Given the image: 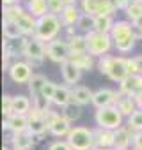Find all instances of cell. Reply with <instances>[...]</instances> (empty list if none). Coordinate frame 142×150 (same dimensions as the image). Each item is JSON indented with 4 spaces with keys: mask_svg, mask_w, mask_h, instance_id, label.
<instances>
[{
    "mask_svg": "<svg viewBox=\"0 0 142 150\" xmlns=\"http://www.w3.org/2000/svg\"><path fill=\"white\" fill-rule=\"evenodd\" d=\"M82 9L84 13H89L93 16H100V14H114L115 11H119L117 0H82Z\"/></svg>",
    "mask_w": 142,
    "mask_h": 150,
    "instance_id": "obj_9",
    "label": "cell"
},
{
    "mask_svg": "<svg viewBox=\"0 0 142 150\" xmlns=\"http://www.w3.org/2000/svg\"><path fill=\"white\" fill-rule=\"evenodd\" d=\"M55 138H64V136H67L69 134V131H71V122L64 117V115H59L57 117V120L50 125V129H48Z\"/></svg>",
    "mask_w": 142,
    "mask_h": 150,
    "instance_id": "obj_21",
    "label": "cell"
},
{
    "mask_svg": "<svg viewBox=\"0 0 142 150\" xmlns=\"http://www.w3.org/2000/svg\"><path fill=\"white\" fill-rule=\"evenodd\" d=\"M123 113L119 111V108L115 104L112 106H105V108H98L96 115H94V120L100 127H105V129H119L123 125Z\"/></svg>",
    "mask_w": 142,
    "mask_h": 150,
    "instance_id": "obj_8",
    "label": "cell"
},
{
    "mask_svg": "<svg viewBox=\"0 0 142 150\" xmlns=\"http://www.w3.org/2000/svg\"><path fill=\"white\" fill-rule=\"evenodd\" d=\"M98 69L101 74H105L107 78H110L112 81H117V83H121L130 74L128 58H123V57H100Z\"/></svg>",
    "mask_w": 142,
    "mask_h": 150,
    "instance_id": "obj_2",
    "label": "cell"
},
{
    "mask_svg": "<svg viewBox=\"0 0 142 150\" xmlns=\"http://www.w3.org/2000/svg\"><path fill=\"white\" fill-rule=\"evenodd\" d=\"M27 11L32 16H36V18L50 13V9H48V0H27Z\"/></svg>",
    "mask_w": 142,
    "mask_h": 150,
    "instance_id": "obj_28",
    "label": "cell"
},
{
    "mask_svg": "<svg viewBox=\"0 0 142 150\" xmlns=\"http://www.w3.org/2000/svg\"><path fill=\"white\" fill-rule=\"evenodd\" d=\"M44 113L37 111L36 108H32L29 111V131L34 134V136H43L46 131H48V125L44 122Z\"/></svg>",
    "mask_w": 142,
    "mask_h": 150,
    "instance_id": "obj_15",
    "label": "cell"
},
{
    "mask_svg": "<svg viewBox=\"0 0 142 150\" xmlns=\"http://www.w3.org/2000/svg\"><path fill=\"white\" fill-rule=\"evenodd\" d=\"M23 7L20 4H13V6H4V20H13L16 21L22 14H23Z\"/></svg>",
    "mask_w": 142,
    "mask_h": 150,
    "instance_id": "obj_33",
    "label": "cell"
},
{
    "mask_svg": "<svg viewBox=\"0 0 142 150\" xmlns=\"http://www.w3.org/2000/svg\"><path fill=\"white\" fill-rule=\"evenodd\" d=\"M46 53H48V58L55 64H62L66 60L71 58V48H69V42L67 41H62V39H52L46 42Z\"/></svg>",
    "mask_w": 142,
    "mask_h": 150,
    "instance_id": "obj_10",
    "label": "cell"
},
{
    "mask_svg": "<svg viewBox=\"0 0 142 150\" xmlns=\"http://www.w3.org/2000/svg\"><path fill=\"white\" fill-rule=\"evenodd\" d=\"M55 90H57V85L53 83V81H50V80H46L44 81V85H43V96L46 97V99H53V96H55Z\"/></svg>",
    "mask_w": 142,
    "mask_h": 150,
    "instance_id": "obj_39",
    "label": "cell"
},
{
    "mask_svg": "<svg viewBox=\"0 0 142 150\" xmlns=\"http://www.w3.org/2000/svg\"><path fill=\"white\" fill-rule=\"evenodd\" d=\"M133 150H142V148H138V146H133Z\"/></svg>",
    "mask_w": 142,
    "mask_h": 150,
    "instance_id": "obj_51",
    "label": "cell"
},
{
    "mask_svg": "<svg viewBox=\"0 0 142 150\" xmlns=\"http://www.w3.org/2000/svg\"><path fill=\"white\" fill-rule=\"evenodd\" d=\"M13 110H14V113L29 115V111L32 110V101L25 96H16V97H13Z\"/></svg>",
    "mask_w": 142,
    "mask_h": 150,
    "instance_id": "obj_30",
    "label": "cell"
},
{
    "mask_svg": "<svg viewBox=\"0 0 142 150\" xmlns=\"http://www.w3.org/2000/svg\"><path fill=\"white\" fill-rule=\"evenodd\" d=\"M69 48H71V53H82V51H87V39L85 35H71L69 37Z\"/></svg>",
    "mask_w": 142,
    "mask_h": 150,
    "instance_id": "obj_32",
    "label": "cell"
},
{
    "mask_svg": "<svg viewBox=\"0 0 142 150\" xmlns=\"http://www.w3.org/2000/svg\"><path fill=\"white\" fill-rule=\"evenodd\" d=\"M119 90L126 96H135L142 90V74H128L119 83Z\"/></svg>",
    "mask_w": 142,
    "mask_h": 150,
    "instance_id": "obj_16",
    "label": "cell"
},
{
    "mask_svg": "<svg viewBox=\"0 0 142 150\" xmlns=\"http://www.w3.org/2000/svg\"><path fill=\"white\" fill-rule=\"evenodd\" d=\"M44 122H46V125H48V129H50V125L57 120V117H59V113L57 111H53V110H48V111H44Z\"/></svg>",
    "mask_w": 142,
    "mask_h": 150,
    "instance_id": "obj_42",
    "label": "cell"
},
{
    "mask_svg": "<svg viewBox=\"0 0 142 150\" xmlns=\"http://www.w3.org/2000/svg\"><path fill=\"white\" fill-rule=\"evenodd\" d=\"M117 6H119V9H126L128 6H130V2H128V0H117Z\"/></svg>",
    "mask_w": 142,
    "mask_h": 150,
    "instance_id": "obj_45",
    "label": "cell"
},
{
    "mask_svg": "<svg viewBox=\"0 0 142 150\" xmlns=\"http://www.w3.org/2000/svg\"><path fill=\"white\" fill-rule=\"evenodd\" d=\"M78 28L80 30H84L85 34L87 32H91V30H94V16L93 14H89V13H84L82 16H80V20H78Z\"/></svg>",
    "mask_w": 142,
    "mask_h": 150,
    "instance_id": "obj_34",
    "label": "cell"
},
{
    "mask_svg": "<svg viewBox=\"0 0 142 150\" xmlns=\"http://www.w3.org/2000/svg\"><path fill=\"white\" fill-rule=\"evenodd\" d=\"M80 16L82 14L77 9V6H66L62 9V13L59 14V18H60V21H62L64 27H73V25H77L78 20H80Z\"/></svg>",
    "mask_w": 142,
    "mask_h": 150,
    "instance_id": "obj_22",
    "label": "cell"
},
{
    "mask_svg": "<svg viewBox=\"0 0 142 150\" xmlns=\"http://www.w3.org/2000/svg\"><path fill=\"white\" fill-rule=\"evenodd\" d=\"M133 97H135V103H137V106H138V108L142 110V90H140L138 94H135Z\"/></svg>",
    "mask_w": 142,
    "mask_h": 150,
    "instance_id": "obj_44",
    "label": "cell"
},
{
    "mask_svg": "<svg viewBox=\"0 0 142 150\" xmlns=\"http://www.w3.org/2000/svg\"><path fill=\"white\" fill-rule=\"evenodd\" d=\"M128 71L130 74H142V55L128 58Z\"/></svg>",
    "mask_w": 142,
    "mask_h": 150,
    "instance_id": "obj_36",
    "label": "cell"
},
{
    "mask_svg": "<svg viewBox=\"0 0 142 150\" xmlns=\"http://www.w3.org/2000/svg\"><path fill=\"white\" fill-rule=\"evenodd\" d=\"M140 6H142V0H140Z\"/></svg>",
    "mask_w": 142,
    "mask_h": 150,
    "instance_id": "obj_54",
    "label": "cell"
},
{
    "mask_svg": "<svg viewBox=\"0 0 142 150\" xmlns=\"http://www.w3.org/2000/svg\"><path fill=\"white\" fill-rule=\"evenodd\" d=\"M71 60H73L82 71H91V69L94 67V55H91L89 51L71 53Z\"/></svg>",
    "mask_w": 142,
    "mask_h": 150,
    "instance_id": "obj_25",
    "label": "cell"
},
{
    "mask_svg": "<svg viewBox=\"0 0 142 150\" xmlns=\"http://www.w3.org/2000/svg\"><path fill=\"white\" fill-rule=\"evenodd\" d=\"M2 150H9V148H7V146H4V148H2Z\"/></svg>",
    "mask_w": 142,
    "mask_h": 150,
    "instance_id": "obj_53",
    "label": "cell"
},
{
    "mask_svg": "<svg viewBox=\"0 0 142 150\" xmlns=\"http://www.w3.org/2000/svg\"><path fill=\"white\" fill-rule=\"evenodd\" d=\"M4 37L9 39V41H16V39H22L25 37L23 30L20 28V25L13 20H4Z\"/></svg>",
    "mask_w": 142,
    "mask_h": 150,
    "instance_id": "obj_27",
    "label": "cell"
},
{
    "mask_svg": "<svg viewBox=\"0 0 142 150\" xmlns=\"http://www.w3.org/2000/svg\"><path fill=\"white\" fill-rule=\"evenodd\" d=\"M94 141L96 146H115V131L114 129H105V127H96L94 129Z\"/></svg>",
    "mask_w": 142,
    "mask_h": 150,
    "instance_id": "obj_18",
    "label": "cell"
},
{
    "mask_svg": "<svg viewBox=\"0 0 142 150\" xmlns=\"http://www.w3.org/2000/svg\"><path fill=\"white\" fill-rule=\"evenodd\" d=\"M133 146L142 148V131H137V132L133 134Z\"/></svg>",
    "mask_w": 142,
    "mask_h": 150,
    "instance_id": "obj_43",
    "label": "cell"
},
{
    "mask_svg": "<svg viewBox=\"0 0 142 150\" xmlns=\"http://www.w3.org/2000/svg\"><path fill=\"white\" fill-rule=\"evenodd\" d=\"M16 23L20 25V28L23 30L25 35H34V34H36V23H37V18L32 16L30 13H23V14L16 20Z\"/></svg>",
    "mask_w": 142,
    "mask_h": 150,
    "instance_id": "obj_24",
    "label": "cell"
},
{
    "mask_svg": "<svg viewBox=\"0 0 142 150\" xmlns=\"http://www.w3.org/2000/svg\"><path fill=\"white\" fill-rule=\"evenodd\" d=\"M93 96H94V92L89 87H73V90H71V97L80 106H85V104L93 103Z\"/></svg>",
    "mask_w": 142,
    "mask_h": 150,
    "instance_id": "obj_23",
    "label": "cell"
},
{
    "mask_svg": "<svg viewBox=\"0 0 142 150\" xmlns=\"http://www.w3.org/2000/svg\"><path fill=\"white\" fill-rule=\"evenodd\" d=\"M4 2V6H13V4H18L20 0H2Z\"/></svg>",
    "mask_w": 142,
    "mask_h": 150,
    "instance_id": "obj_46",
    "label": "cell"
},
{
    "mask_svg": "<svg viewBox=\"0 0 142 150\" xmlns=\"http://www.w3.org/2000/svg\"><path fill=\"white\" fill-rule=\"evenodd\" d=\"M117 94H119V99H117L115 106L119 108V111H121L124 117H130L135 110H138V106H137V103H135V97H133V96H126V94H123L121 90H119Z\"/></svg>",
    "mask_w": 142,
    "mask_h": 150,
    "instance_id": "obj_19",
    "label": "cell"
},
{
    "mask_svg": "<svg viewBox=\"0 0 142 150\" xmlns=\"http://www.w3.org/2000/svg\"><path fill=\"white\" fill-rule=\"evenodd\" d=\"M71 101H73V97H71V90L66 85H57V90H55V96H53L52 103L55 106H59V108H64Z\"/></svg>",
    "mask_w": 142,
    "mask_h": 150,
    "instance_id": "obj_26",
    "label": "cell"
},
{
    "mask_svg": "<svg viewBox=\"0 0 142 150\" xmlns=\"http://www.w3.org/2000/svg\"><path fill=\"white\" fill-rule=\"evenodd\" d=\"M128 2H130V4H138L140 0H128Z\"/></svg>",
    "mask_w": 142,
    "mask_h": 150,
    "instance_id": "obj_49",
    "label": "cell"
},
{
    "mask_svg": "<svg viewBox=\"0 0 142 150\" xmlns=\"http://www.w3.org/2000/svg\"><path fill=\"white\" fill-rule=\"evenodd\" d=\"M87 39V51L94 57H103L110 51V48L114 46L112 35L105 34V32H98V30H91L85 34Z\"/></svg>",
    "mask_w": 142,
    "mask_h": 150,
    "instance_id": "obj_5",
    "label": "cell"
},
{
    "mask_svg": "<svg viewBox=\"0 0 142 150\" xmlns=\"http://www.w3.org/2000/svg\"><path fill=\"white\" fill-rule=\"evenodd\" d=\"M93 150H114V148H110V146H94Z\"/></svg>",
    "mask_w": 142,
    "mask_h": 150,
    "instance_id": "obj_48",
    "label": "cell"
},
{
    "mask_svg": "<svg viewBox=\"0 0 142 150\" xmlns=\"http://www.w3.org/2000/svg\"><path fill=\"white\" fill-rule=\"evenodd\" d=\"M2 113H4V117H11L14 113V110H13V97L11 96H4L2 97Z\"/></svg>",
    "mask_w": 142,
    "mask_h": 150,
    "instance_id": "obj_38",
    "label": "cell"
},
{
    "mask_svg": "<svg viewBox=\"0 0 142 150\" xmlns=\"http://www.w3.org/2000/svg\"><path fill=\"white\" fill-rule=\"evenodd\" d=\"M2 127H4V131H11V132L25 131V129H29V115L13 113L11 117H6Z\"/></svg>",
    "mask_w": 142,
    "mask_h": 150,
    "instance_id": "obj_17",
    "label": "cell"
},
{
    "mask_svg": "<svg viewBox=\"0 0 142 150\" xmlns=\"http://www.w3.org/2000/svg\"><path fill=\"white\" fill-rule=\"evenodd\" d=\"M48 150H73V148L69 146L67 141H53V143L48 146Z\"/></svg>",
    "mask_w": 142,
    "mask_h": 150,
    "instance_id": "obj_41",
    "label": "cell"
},
{
    "mask_svg": "<svg viewBox=\"0 0 142 150\" xmlns=\"http://www.w3.org/2000/svg\"><path fill=\"white\" fill-rule=\"evenodd\" d=\"M66 141L69 143V146L73 150H93L96 146L94 141V131L77 125V127H71L69 134L66 136Z\"/></svg>",
    "mask_w": 142,
    "mask_h": 150,
    "instance_id": "obj_4",
    "label": "cell"
},
{
    "mask_svg": "<svg viewBox=\"0 0 142 150\" xmlns=\"http://www.w3.org/2000/svg\"><path fill=\"white\" fill-rule=\"evenodd\" d=\"M138 37H140V39H142V28H140V32H138Z\"/></svg>",
    "mask_w": 142,
    "mask_h": 150,
    "instance_id": "obj_50",
    "label": "cell"
},
{
    "mask_svg": "<svg viewBox=\"0 0 142 150\" xmlns=\"http://www.w3.org/2000/svg\"><path fill=\"white\" fill-rule=\"evenodd\" d=\"M9 141H11L13 150H30L34 146V134L29 129L18 131V132H13Z\"/></svg>",
    "mask_w": 142,
    "mask_h": 150,
    "instance_id": "obj_13",
    "label": "cell"
},
{
    "mask_svg": "<svg viewBox=\"0 0 142 150\" xmlns=\"http://www.w3.org/2000/svg\"><path fill=\"white\" fill-rule=\"evenodd\" d=\"M7 72L14 83H29L32 78V65L29 62H13Z\"/></svg>",
    "mask_w": 142,
    "mask_h": 150,
    "instance_id": "obj_11",
    "label": "cell"
},
{
    "mask_svg": "<svg viewBox=\"0 0 142 150\" xmlns=\"http://www.w3.org/2000/svg\"><path fill=\"white\" fill-rule=\"evenodd\" d=\"M62 115L69 120V122H77L80 117H82V106L77 104L75 101H71L69 104H66L62 108Z\"/></svg>",
    "mask_w": 142,
    "mask_h": 150,
    "instance_id": "obj_31",
    "label": "cell"
},
{
    "mask_svg": "<svg viewBox=\"0 0 142 150\" xmlns=\"http://www.w3.org/2000/svg\"><path fill=\"white\" fill-rule=\"evenodd\" d=\"M114 46L117 51L121 53H128L135 48V41H137V34L133 30V23L130 21H115L112 30H110Z\"/></svg>",
    "mask_w": 142,
    "mask_h": 150,
    "instance_id": "obj_1",
    "label": "cell"
},
{
    "mask_svg": "<svg viewBox=\"0 0 142 150\" xmlns=\"http://www.w3.org/2000/svg\"><path fill=\"white\" fill-rule=\"evenodd\" d=\"M64 2H66V6H77L78 0H64Z\"/></svg>",
    "mask_w": 142,
    "mask_h": 150,
    "instance_id": "obj_47",
    "label": "cell"
},
{
    "mask_svg": "<svg viewBox=\"0 0 142 150\" xmlns=\"http://www.w3.org/2000/svg\"><path fill=\"white\" fill-rule=\"evenodd\" d=\"M114 150H128V148H114Z\"/></svg>",
    "mask_w": 142,
    "mask_h": 150,
    "instance_id": "obj_52",
    "label": "cell"
},
{
    "mask_svg": "<svg viewBox=\"0 0 142 150\" xmlns=\"http://www.w3.org/2000/svg\"><path fill=\"white\" fill-rule=\"evenodd\" d=\"M46 81V76H43V74H32L30 81L27 83L29 85V92L32 96V108H36L37 111L44 113L50 110V99H46L43 96V85Z\"/></svg>",
    "mask_w": 142,
    "mask_h": 150,
    "instance_id": "obj_6",
    "label": "cell"
},
{
    "mask_svg": "<svg viewBox=\"0 0 142 150\" xmlns=\"http://www.w3.org/2000/svg\"><path fill=\"white\" fill-rule=\"evenodd\" d=\"M60 27H64V25H62L59 14H55V13H46V14H43V16L37 18L34 37H37V39H41V41H52V39H55L57 34L60 32Z\"/></svg>",
    "mask_w": 142,
    "mask_h": 150,
    "instance_id": "obj_3",
    "label": "cell"
},
{
    "mask_svg": "<svg viewBox=\"0 0 142 150\" xmlns=\"http://www.w3.org/2000/svg\"><path fill=\"white\" fill-rule=\"evenodd\" d=\"M114 23H115V21L112 20L110 14H100V16H94V30H98V32L110 34Z\"/></svg>",
    "mask_w": 142,
    "mask_h": 150,
    "instance_id": "obj_29",
    "label": "cell"
},
{
    "mask_svg": "<svg viewBox=\"0 0 142 150\" xmlns=\"http://www.w3.org/2000/svg\"><path fill=\"white\" fill-rule=\"evenodd\" d=\"M128 125L133 131H142V110H135L130 117H128Z\"/></svg>",
    "mask_w": 142,
    "mask_h": 150,
    "instance_id": "obj_35",
    "label": "cell"
},
{
    "mask_svg": "<svg viewBox=\"0 0 142 150\" xmlns=\"http://www.w3.org/2000/svg\"><path fill=\"white\" fill-rule=\"evenodd\" d=\"M82 72H84V71H82L73 60H71V58L60 64V74H62V80H64L67 85H71V87H75V85L80 81Z\"/></svg>",
    "mask_w": 142,
    "mask_h": 150,
    "instance_id": "obj_12",
    "label": "cell"
},
{
    "mask_svg": "<svg viewBox=\"0 0 142 150\" xmlns=\"http://www.w3.org/2000/svg\"><path fill=\"white\" fill-rule=\"evenodd\" d=\"M117 99H119V94H117L115 90H110V88H100V90H96L94 96H93V104H94L96 110H98V108H105V106H112V104H115Z\"/></svg>",
    "mask_w": 142,
    "mask_h": 150,
    "instance_id": "obj_14",
    "label": "cell"
},
{
    "mask_svg": "<svg viewBox=\"0 0 142 150\" xmlns=\"http://www.w3.org/2000/svg\"><path fill=\"white\" fill-rule=\"evenodd\" d=\"M137 131H133L130 125L128 127H119L115 129V146L114 148H128L130 143H133V134Z\"/></svg>",
    "mask_w": 142,
    "mask_h": 150,
    "instance_id": "obj_20",
    "label": "cell"
},
{
    "mask_svg": "<svg viewBox=\"0 0 142 150\" xmlns=\"http://www.w3.org/2000/svg\"><path fill=\"white\" fill-rule=\"evenodd\" d=\"M124 13H126V16L131 20V23L135 21V20H138L140 16H142V6H140V2L138 4H130L126 9H124Z\"/></svg>",
    "mask_w": 142,
    "mask_h": 150,
    "instance_id": "obj_37",
    "label": "cell"
},
{
    "mask_svg": "<svg viewBox=\"0 0 142 150\" xmlns=\"http://www.w3.org/2000/svg\"><path fill=\"white\" fill-rule=\"evenodd\" d=\"M22 53L25 55V58L29 60L30 65L41 64L44 60V57H48L44 41H41L34 35H32V39H22Z\"/></svg>",
    "mask_w": 142,
    "mask_h": 150,
    "instance_id": "obj_7",
    "label": "cell"
},
{
    "mask_svg": "<svg viewBox=\"0 0 142 150\" xmlns=\"http://www.w3.org/2000/svg\"><path fill=\"white\" fill-rule=\"evenodd\" d=\"M64 7H66V2H64V0H48V9H50V13L60 14Z\"/></svg>",
    "mask_w": 142,
    "mask_h": 150,
    "instance_id": "obj_40",
    "label": "cell"
}]
</instances>
